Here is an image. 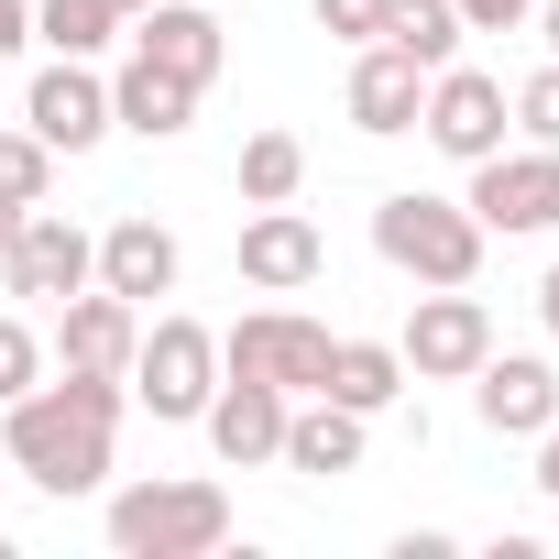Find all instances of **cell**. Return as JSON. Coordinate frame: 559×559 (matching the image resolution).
I'll list each match as a JSON object with an SVG mask.
<instances>
[{
  "label": "cell",
  "mask_w": 559,
  "mask_h": 559,
  "mask_svg": "<svg viewBox=\"0 0 559 559\" xmlns=\"http://www.w3.org/2000/svg\"><path fill=\"white\" fill-rule=\"evenodd\" d=\"M132 406V373H56V384H23L12 406H0V450H12V472L34 493H99L110 483V428Z\"/></svg>",
  "instance_id": "1"
},
{
  "label": "cell",
  "mask_w": 559,
  "mask_h": 559,
  "mask_svg": "<svg viewBox=\"0 0 559 559\" xmlns=\"http://www.w3.org/2000/svg\"><path fill=\"white\" fill-rule=\"evenodd\" d=\"M483 219L461 209V198H428V187H395L384 209H373V252L395 263V274H417V286H472L483 274Z\"/></svg>",
  "instance_id": "2"
},
{
  "label": "cell",
  "mask_w": 559,
  "mask_h": 559,
  "mask_svg": "<svg viewBox=\"0 0 559 559\" xmlns=\"http://www.w3.org/2000/svg\"><path fill=\"white\" fill-rule=\"evenodd\" d=\"M219 537H230L219 483H121L110 493V548L121 559H209Z\"/></svg>",
  "instance_id": "3"
},
{
  "label": "cell",
  "mask_w": 559,
  "mask_h": 559,
  "mask_svg": "<svg viewBox=\"0 0 559 559\" xmlns=\"http://www.w3.org/2000/svg\"><path fill=\"white\" fill-rule=\"evenodd\" d=\"M209 384H219V341H209L198 319H154V330L132 341V406H154L165 428H187V417L209 406Z\"/></svg>",
  "instance_id": "4"
},
{
  "label": "cell",
  "mask_w": 559,
  "mask_h": 559,
  "mask_svg": "<svg viewBox=\"0 0 559 559\" xmlns=\"http://www.w3.org/2000/svg\"><path fill=\"white\" fill-rule=\"evenodd\" d=\"M219 373H252V384H274V395H319V373H330V330L297 319V308H252V319L219 341Z\"/></svg>",
  "instance_id": "5"
},
{
  "label": "cell",
  "mask_w": 559,
  "mask_h": 559,
  "mask_svg": "<svg viewBox=\"0 0 559 559\" xmlns=\"http://www.w3.org/2000/svg\"><path fill=\"white\" fill-rule=\"evenodd\" d=\"M0 274H12V297H45V308H67L78 286H99V241L67 219V209H23V230H12V252H0Z\"/></svg>",
  "instance_id": "6"
},
{
  "label": "cell",
  "mask_w": 559,
  "mask_h": 559,
  "mask_svg": "<svg viewBox=\"0 0 559 559\" xmlns=\"http://www.w3.org/2000/svg\"><path fill=\"white\" fill-rule=\"evenodd\" d=\"M461 209H472L483 230H504V241H526V230H559V143H526V154H483Z\"/></svg>",
  "instance_id": "7"
},
{
  "label": "cell",
  "mask_w": 559,
  "mask_h": 559,
  "mask_svg": "<svg viewBox=\"0 0 559 559\" xmlns=\"http://www.w3.org/2000/svg\"><path fill=\"white\" fill-rule=\"evenodd\" d=\"M417 132L450 154V165H483V154H504V78H483V67H439L428 78V99H417Z\"/></svg>",
  "instance_id": "8"
},
{
  "label": "cell",
  "mask_w": 559,
  "mask_h": 559,
  "mask_svg": "<svg viewBox=\"0 0 559 559\" xmlns=\"http://www.w3.org/2000/svg\"><path fill=\"white\" fill-rule=\"evenodd\" d=\"M406 373L417 384H472V362L493 352V308L483 297H461V286H439V297H417V319H406Z\"/></svg>",
  "instance_id": "9"
},
{
  "label": "cell",
  "mask_w": 559,
  "mask_h": 559,
  "mask_svg": "<svg viewBox=\"0 0 559 559\" xmlns=\"http://www.w3.org/2000/svg\"><path fill=\"white\" fill-rule=\"evenodd\" d=\"M23 132H34L45 154H88V143L110 132V88L88 78V56H56V67L23 88Z\"/></svg>",
  "instance_id": "10"
},
{
  "label": "cell",
  "mask_w": 559,
  "mask_h": 559,
  "mask_svg": "<svg viewBox=\"0 0 559 559\" xmlns=\"http://www.w3.org/2000/svg\"><path fill=\"white\" fill-rule=\"evenodd\" d=\"M472 417H483L493 439H537V428L559 417V373H548L537 352H483V362H472Z\"/></svg>",
  "instance_id": "11"
},
{
  "label": "cell",
  "mask_w": 559,
  "mask_h": 559,
  "mask_svg": "<svg viewBox=\"0 0 559 559\" xmlns=\"http://www.w3.org/2000/svg\"><path fill=\"white\" fill-rule=\"evenodd\" d=\"M319 263H330V241L308 230V209H297V198L241 219V286H263V297H297V286H319Z\"/></svg>",
  "instance_id": "12"
},
{
  "label": "cell",
  "mask_w": 559,
  "mask_h": 559,
  "mask_svg": "<svg viewBox=\"0 0 559 559\" xmlns=\"http://www.w3.org/2000/svg\"><path fill=\"white\" fill-rule=\"evenodd\" d=\"M286 406H297V395H274V384H252V373H219L209 406H198V428H209V450H219L230 472H252V461H274V439H286Z\"/></svg>",
  "instance_id": "13"
},
{
  "label": "cell",
  "mask_w": 559,
  "mask_h": 559,
  "mask_svg": "<svg viewBox=\"0 0 559 559\" xmlns=\"http://www.w3.org/2000/svg\"><path fill=\"white\" fill-rule=\"evenodd\" d=\"M132 341H143V308L110 286H78L56 308V362H78V373H132Z\"/></svg>",
  "instance_id": "14"
},
{
  "label": "cell",
  "mask_w": 559,
  "mask_h": 559,
  "mask_svg": "<svg viewBox=\"0 0 559 559\" xmlns=\"http://www.w3.org/2000/svg\"><path fill=\"white\" fill-rule=\"evenodd\" d=\"M132 56H154L165 78H187V88H209L219 78V23L198 12V0H154V12H132Z\"/></svg>",
  "instance_id": "15"
},
{
  "label": "cell",
  "mask_w": 559,
  "mask_h": 559,
  "mask_svg": "<svg viewBox=\"0 0 559 559\" xmlns=\"http://www.w3.org/2000/svg\"><path fill=\"white\" fill-rule=\"evenodd\" d=\"M417 99H428V67L395 56V45H362V67H352V132L395 143V132H417Z\"/></svg>",
  "instance_id": "16"
},
{
  "label": "cell",
  "mask_w": 559,
  "mask_h": 559,
  "mask_svg": "<svg viewBox=\"0 0 559 559\" xmlns=\"http://www.w3.org/2000/svg\"><path fill=\"white\" fill-rule=\"evenodd\" d=\"M99 286L132 297V308L143 297H176V230L165 219H110L99 230Z\"/></svg>",
  "instance_id": "17"
},
{
  "label": "cell",
  "mask_w": 559,
  "mask_h": 559,
  "mask_svg": "<svg viewBox=\"0 0 559 559\" xmlns=\"http://www.w3.org/2000/svg\"><path fill=\"white\" fill-rule=\"evenodd\" d=\"M274 461H286V472H362V417L352 406H330V395H297L286 406V439H274Z\"/></svg>",
  "instance_id": "18"
},
{
  "label": "cell",
  "mask_w": 559,
  "mask_h": 559,
  "mask_svg": "<svg viewBox=\"0 0 559 559\" xmlns=\"http://www.w3.org/2000/svg\"><path fill=\"white\" fill-rule=\"evenodd\" d=\"M198 121V88L187 78H165L154 56H132L121 78H110V132H143V143H176Z\"/></svg>",
  "instance_id": "19"
},
{
  "label": "cell",
  "mask_w": 559,
  "mask_h": 559,
  "mask_svg": "<svg viewBox=\"0 0 559 559\" xmlns=\"http://www.w3.org/2000/svg\"><path fill=\"white\" fill-rule=\"evenodd\" d=\"M319 395H330V406H352V417H384V406L406 395V352H395V341H330Z\"/></svg>",
  "instance_id": "20"
},
{
  "label": "cell",
  "mask_w": 559,
  "mask_h": 559,
  "mask_svg": "<svg viewBox=\"0 0 559 559\" xmlns=\"http://www.w3.org/2000/svg\"><path fill=\"white\" fill-rule=\"evenodd\" d=\"M373 45H395V56H417L428 78L461 56V0H384V34Z\"/></svg>",
  "instance_id": "21"
},
{
  "label": "cell",
  "mask_w": 559,
  "mask_h": 559,
  "mask_svg": "<svg viewBox=\"0 0 559 559\" xmlns=\"http://www.w3.org/2000/svg\"><path fill=\"white\" fill-rule=\"evenodd\" d=\"M297 187H308V143H297V132H252V143H241V198H252V209H286Z\"/></svg>",
  "instance_id": "22"
},
{
  "label": "cell",
  "mask_w": 559,
  "mask_h": 559,
  "mask_svg": "<svg viewBox=\"0 0 559 559\" xmlns=\"http://www.w3.org/2000/svg\"><path fill=\"white\" fill-rule=\"evenodd\" d=\"M110 34H121L110 0H34V45H56V56H99Z\"/></svg>",
  "instance_id": "23"
},
{
  "label": "cell",
  "mask_w": 559,
  "mask_h": 559,
  "mask_svg": "<svg viewBox=\"0 0 559 559\" xmlns=\"http://www.w3.org/2000/svg\"><path fill=\"white\" fill-rule=\"evenodd\" d=\"M56 187V154L34 143V132H12V121H0V209H34Z\"/></svg>",
  "instance_id": "24"
},
{
  "label": "cell",
  "mask_w": 559,
  "mask_h": 559,
  "mask_svg": "<svg viewBox=\"0 0 559 559\" xmlns=\"http://www.w3.org/2000/svg\"><path fill=\"white\" fill-rule=\"evenodd\" d=\"M504 121H515L526 143H559V56H548V67H537V78L504 99Z\"/></svg>",
  "instance_id": "25"
},
{
  "label": "cell",
  "mask_w": 559,
  "mask_h": 559,
  "mask_svg": "<svg viewBox=\"0 0 559 559\" xmlns=\"http://www.w3.org/2000/svg\"><path fill=\"white\" fill-rule=\"evenodd\" d=\"M23 384H45V341H34L23 319H0V406H12Z\"/></svg>",
  "instance_id": "26"
},
{
  "label": "cell",
  "mask_w": 559,
  "mask_h": 559,
  "mask_svg": "<svg viewBox=\"0 0 559 559\" xmlns=\"http://www.w3.org/2000/svg\"><path fill=\"white\" fill-rule=\"evenodd\" d=\"M319 34H341V45H373V34H384V0H319Z\"/></svg>",
  "instance_id": "27"
},
{
  "label": "cell",
  "mask_w": 559,
  "mask_h": 559,
  "mask_svg": "<svg viewBox=\"0 0 559 559\" xmlns=\"http://www.w3.org/2000/svg\"><path fill=\"white\" fill-rule=\"evenodd\" d=\"M537 0H461V34H515Z\"/></svg>",
  "instance_id": "28"
},
{
  "label": "cell",
  "mask_w": 559,
  "mask_h": 559,
  "mask_svg": "<svg viewBox=\"0 0 559 559\" xmlns=\"http://www.w3.org/2000/svg\"><path fill=\"white\" fill-rule=\"evenodd\" d=\"M34 45V0H0V56H23Z\"/></svg>",
  "instance_id": "29"
},
{
  "label": "cell",
  "mask_w": 559,
  "mask_h": 559,
  "mask_svg": "<svg viewBox=\"0 0 559 559\" xmlns=\"http://www.w3.org/2000/svg\"><path fill=\"white\" fill-rule=\"evenodd\" d=\"M537 493H559V417L537 428Z\"/></svg>",
  "instance_id": "30"
},
{
  "label": "cell",
  "mask_w": 559,
  "mask_h": 559,
  "mask_svg": "<svg viewBox=\"0 0 559 559\" xmlns=\"http://www.w3.org/2000/svg\"><path fill=\"white\" fill-rule=\"evenodd\" d=\"M537 319H548V341H559V263H548V286H537Z\"/></svg>",
  "instance_id": "31"
},
{
  "label": "cell",
  "mask_w": 559,
  "mask_h": 559,
  "mask_svg": "<svg viewBox=\"0 0 559 559\" xmlns=\"http://www.w3.org/2000/svg\"><path fill=\"white\" fill-rule=\"evenodd\" d=\"M526 23H537V34H548V56H559V0H537V12H526Z\"/></svg>",
  "instance_id": "32"
},
{
  "label": "cell",
  "mask_w": 559,
  "mask_h": 559,
  "mask_svg": "<svg viewBox=\"0 0 559 559\" xmlns=\"http://www.w3.org/2000/svg\"><path fill=\"white\" fill-rule=\"evenodd\" d=\"M12 230H23V209H0V252H12Z\"/></svg>",
  "instance_id": "33"
},
{
  "label": "cell",
  "mask_w": 559,
  "mask_h": 559,
  "mask_svg": "<svg viewBox=\"0 0 559 559\" xmlns=\"http://www.w3.org/2000/svg\"><path fill=\"white\" fill-rule=\"evenodd\" d=\"M110 12H121V23H132V12H154V0H110Z\"/></svg>",
  "instance_id": "34"
},
{
  "label": "cell",
  "mask_w": 559,
  "mask_h": 559,
  "mask_svg": "<svg viewBox=\"0 0 559 559\" xmlns=\"http://www.w3.org/2000/svg\"><path fill=\"white\" fill-rule=\"evenodd\" d=\"M0 121H12V99H0Z\"/></svg>",
  "instance_id": "35"
}]
</instances>
